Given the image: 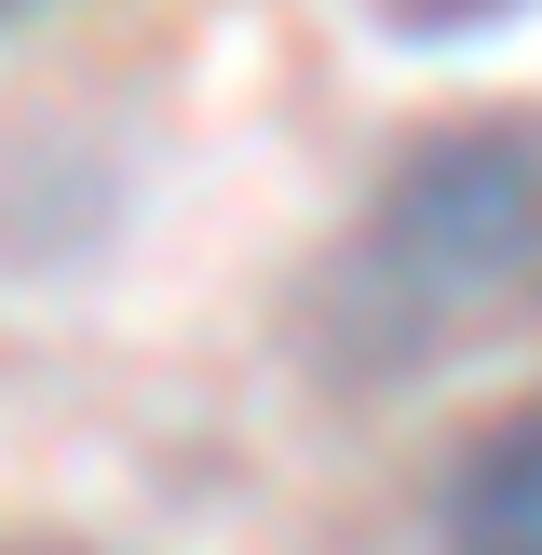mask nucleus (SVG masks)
I'll return each mask as SVG.
<instances>
[{"label":"nucleus","mask_w":542,"mask_h":555,"mask_svg":"<svg viewBox=\"0 0 542 555\" xmlns=\"http://www.w3.org/2000/svg\"><path fill=\"white\" fill-rule=\"evenodd\" d=\"M461 14H488V0H461Z\"/></svg>","instance_id":"39448f33"},{"label":"nucleus","mask_w":542,"mask_h":555,"mask_svg":"<svg viewBox=\"0 0 542 555\" xmlns=\"http://www.w3.org/2000/svg\"><path fill=\"white\" fill-rule=\"evenodd\" d=\"M0 555H68V542H0Z\"/></svg>","instance_id":"7ed1b4c3"},{"label":"nucleus","mask_w":542,"mask_h":555,"mask_svg":"<svg viewBox=\"0 0 542 555\" xmlns=\"http://www.w3.org/2000/svg\"><path fill=\"white\" fill-rule=\"evenodd\" d=\"M352 366H421L475 325L542 312V122H434L393 150L339 244Z\"/></svg>","instance_id":"f257e3e1"},{"label":"nucleus","mask_w":542,"mask_h":555,"mask_svg":"<svg viewBox=\"0 0 542 555\" xmlns=\"http://www.w3.org/2000/svg\"><path fill=\"white\" fill-rule=\"evenodd\" d=\"M14 14H27V0H0V27H14Z\"/></svg>","instance_id":"20e7f679"},{"label":"nucleus","mask_w":542,"mask_h":555,"mask_svg":"<svg viewBox=\"0 0 542 555\" xmlns=\"http://www.w3.org/2000/svg\"><path fill=\"white\" fill-rule=\"evenodd\" d=\"M448 555H542V406L488 421L448 475Z\"/></svg>","instance_id":"f03ea898"}]
</instances>
